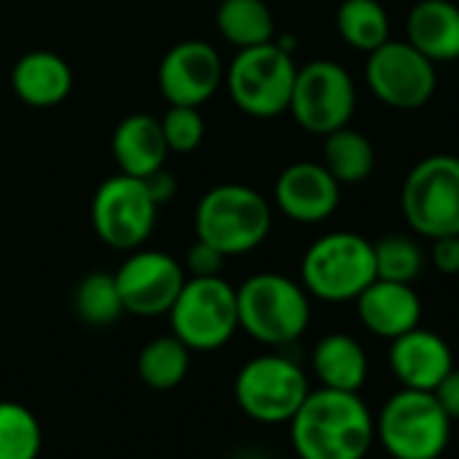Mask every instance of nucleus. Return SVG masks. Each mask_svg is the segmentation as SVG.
Wrapping results in <instances>:
<instances>
[{
  "label": "nucleus",
  "instance_id": "c756f323",
  "mask_svg": "<svg viewBox=\"0 0 459 459\" xmlns=\"http://www.w3.org/2000/svg\"><path fill=\"white\" fill-rule=\"evenodd\" d=\"M224 255L219 249H213L211 244L205 241H195L189 249H186V260H184V273L195 276V279H203V276H219L221 273V265H224Z\"/></svg>",
  "mask_w": 459,
  "mask_h": 459
},
{
  "label": "nucleus",
  "instance_id": "a878e982",
  "mask_svg": "<svg viewBox=\"0 0 459 459\" xmlns=\"http://www.w3.org/2000/svg\"><path fill=\"white\" fill-rule=\"evenodd\" d=\"M41 448L39 416L17 400H0V459H39Z\"/></svg>",
  "mask_w": 459,
  "mask_h": 459
},
{
  "label": "nucleus",
  "instance_id": "4be33fe9",
  "mask_svg": "<svg viewBox=\"0 0 459 459\" xmlns=\"http://www.w3.org/2000/svg\"><path fill=\"white\" fill-rule=\"evenodd\" d=\"M216 30L236 49L273 41V14L265 0H221L216 9Z\"/></svg>",
  "mask_w": 459,
  "mask_h": 459
},
{
  "label": "nucleus",
  "instance_id": "473e14b6",
  "mask_svg": "<svg viewBox=\"0 0 459 459\" xmlns=\"http://www.w3.org/2000/svg\"><path fill=\"white\" fill-rule=\"evenodd\" d=\"M146 181V186H149V192H152V197L157 200V205H162V203H168L173 195H176V189H178V184H176V178L165 170V168H160V170H154L152 176H146L143 178Z\"/></svg>",
  "mask_w": 459,
  "mask_h": 459
},
{
  "label": "nucleus",
  "instance_id": "6e6552de",
  "mask_svg": "<svg viewBox=\"0 0 459 459\" xmlns=\"http://www.w3.org/2000/svg\"><path fill=\"white\" fill-rule=\"evenodd\" d=\"M173 335L189 351H216L238 330L236 287L221 276H189L168 311Z\"/></svg>",
  "mask_w": 459,
  "mask_h": 459
},
{
  "label": "nucleus",
  "instance_id": "393cba45",
  "mask_svg": "<svg viewBox=\"0 0 459 459\" xmlns=\"http://www.w3.org/2000/svg\"><path fill=\"white\" fill-rule=\"evenodd\" d=\"M189 373V349L170 333L149 341L138 354V376L154 392L176 389Z\"/></svg>",
  "mask_w": 459,
  "mask_h": 459
},
{
  "label": "nucleus",
  "instance_id": "9b49d317",
  "mask_svg": "<svg viewBox=\"0 0 459 459\" xmlns=\"http://www.w3.org/2000/svg\"><path fill=\"white\" fill-rule=\"evenodd\" d=\"M357 106V90L349 71L333 60H314L298 68L290 95V114L314 135H330L349 125Z\"/></svg>",
  "mask_w": 459,
  "mask_h": 459
},
{
  "label": "nucleus",
  "instance_id": "aec40b11",
  "mask_svg": "<svg viewBox=\"0 0 459 459\" xmlns=\"http://www.w3.org/2000/svg\"><path fill=\"white\" fill-rule=\"evenodd\" d=\"M111 152L119 173L146 178L154 170L165 168V157L170 149L165 143L160 119L149 114H130L117 125L111 135Z\"/></svg>",
  "mask_w": 459,
  "mask_h": 459
},
{
  "label": "nucleus",
  "instance_id": "bb28decb",
  "mask_svg": "<svg viewBox=\"0 0 459 459\" xmlns=\"http://www.w3.org/2000/svg\"><path fill=\"white\" fill-rule=\"evenodd\" d=\"M74 308H76V316L90 327H108L119 322V316L125 314V306H122L114 273L95 271L84 276L74 292Z\"/></svg>",
  "mask_w": 459,
  "mask_h": 459
},
{
  "label": "nucleus",
  "instance_id": "dca6fc26",
  "mask_svg": "<svg viewBox=\"0 0 459 459\" xmlns=\"http://www.w3.org/2000/svg\"><path fill=\"white\" fill-rule=\"evenodd\" d=\"M389 368H392V376L400 381V386L432 392L454 368V354L446 338H440L432 330L413 327L392 338Z\"/></svg>",
  "mask_w": 459,
  "mask_h": 459
},
{
  "label": "nucleus",
  "instance_id": "20e7f679",
  "mask_svg": "<svg viewBox=\"0 0 459 459\" xmlns=\"http://www.w3.org/2000/svg\"><path fill=\"white\" fill-rule=\"evenodd\" d=\"M376 440L392 459H440L451 440V419L432 392L400 386L376 419Z\"/></svg>",
  "mask_w": 459,
  "mask_h": 459
},
{
  "label": "nucleus",
  "instance_id": "7ed1b4c3",
  "mask_svg": "<svg viewBox=\"0 0 459 459\" xmlns=\"http://www.w3.org/2000/svg\"><path fill=\"white\" fill-rule=\"evenodd\" d=\"M238 327L265 346L295 343L311 322V300L303 284L281 273H257L236 290Z\"/></svg>",
  "mask_w": 459,
  "mask_h": 459
},
{
  "label": "nucleus",
  "instance_id": "c85d7f7f",
  "mask_svg": "<svg viewBox=\"0 0 459 459\" xmlns=\"http://www.w3.org/2000/svg\"><path fill=\"white\" fill-rule=\"evenodd\" d=\"M165 143L170 152L189 154L203 143L205 135V122L195 106H170L168 114L160 119Z\"/></svg>",
  "mask_w": 459,
  "mask_h": 459
},
{
  "label": "nucleus",
  "instance_id": "0eeeda50",
  "mask_svg": "<svg viewBox=\"0 0 459 459\" xmlns=\"http://www.w3.org/2000/svg\"><path fill=\"white\" fill-rule=\"evenodd\" d=\"M400 208L421 238L459 236V157L429 154L416 162L405 176Z\"/></svg>",
  "mask_w": 459,
  "mask_h": 459
},
{
  "label": "nucleus",
  "instance_id": "b1692460",
  "mask_svg": "<svg viewBox=\"0 0 459 459\" xmlns=\"http://www.w3.org/2000/svg\"><path fill=\"white\" fill-rule=\"evenodd\" d=\"M335 28L351 49L365 55L389 41V17L378 0H343L335 12Z\"/></svg>",
  "mask_w": 459,
  "mask_h": 459
},
{
  "label": "nucleus",
  "instance_id": "a211bd4d",
  "mask_svg": "<svg viewBox=\"0 0 459 459\" xmlns=\"http://www.w3.org/2000/svg\"><path fill=\"white\" fill-rule=\"evenodd\" d=\"M12 90L33 108H52L71 95L74 71L60 55L36 49L22 55L12 68Z\"/></svg>",
  "mask_w": 459,
  "mask_h": 459
},
{
  "label": "nucleus",
  "instance_id": "7c9ffc66",
  "mask_svg": "<svg viewBox=\"0 0 459 459\" xmlns=\"http://www.w3.org/2000/svg\"><path fill=\"white\" fill-rule=\"evenodd\" d=\"M429 260L435 265L437 273L443 276H454L459 273V236H443L432 241V252Z\"/></svg>",
  "mask_w": 459,
  "mask_h": 459
},
{
  "label": "nucleus",
  "instance_id": "f257e3e1",
  "mask_svg": "<svg viewBox=\"0 0 459 459\" xmlns=\"http://www.w3.org/2000/svg\"><path fill=\"white\" fill-rule=\"evenodd\" d=\"M298 459H365L376 440V419L359 392L311 389L290 419Z\"/></svg>",
  "mask_w": 459,
  "mask_h": 459
},
{
  "label": "nucleus",
  "instance_id": "cd10ccee",
  "mask_svg": "<svg viewBox=\"0 0 459 459\" xmlns=\"http://www.w3.org/2000/svg\"><path fill=\"white\" fill-rule=\"evenodd\" d=\"M373 263L376 279L411 284L424 268V252L411 236L389 233L373 244Z\"/></svg>",
  "mask_w": 459,
  "mask_h": 459
},
{
  "label": "nucleus",
  "instance_id": "1a4fd4ad",
  "mask_svg": "<svg viewBox=\"0 0 459 459\" xmlns=\"http://www.w3.org/2000/svg\"><path fill=\"white\" fill-rule=\"evenodd\" d=\"M308 392L306 370L284 354H260L236 376V403L260 424H290Z\"/></svg>",
  "mask_w": 459,
  "mask_h": 459
},
{
  "label": "nucleus",
  "instance_id": "6ab92c4d",
  "mask_svg": "<svg viewBox=\"0 0 459 459\" xmlns=\"http://www.w3.org/2000/svg\"><path fill=\"white\" fill-rule=\"evenodd\" d=\"M408 44L432 63L459 60V6L451 0H419L405 22Z\"/></svg>",
  "mask_w": 459,
  "mask_h": 459
},
{
  "label": "nucleus",
  "instance_id": "2f4dec72",
  "mask_svg": "<svg viewBox=\"0 0 459 459\" xmlns=\"http://www.w3.org/2000/svg\"><path fill=\"white\" fill-rule=\"evenodd\" d=\"M432 394L451 421L459 419V368H451L446 373V378L432 389Z\"/></svg>",
  "mask_w": 459,
  "mask_h": 459
},
{
  "label": "nucleus",
  "instance_id": "423d86ee",
  "mask_svg": "<svg viewBox=\"0 0 459 459\" xmlns=\"http://www.w3.org/2000/svg\"><path fill=\"white\" fill-rule=\"evenodd\" d=\"M295 76L298 65L292 60V52H287L276 41L238 49L233 63L224 68L230 98L244 114L255 119H273L290 108Z\"/></svg>",
  "mask_w": 459,
  "mask_h": 459
},
{
  "label": "nucleus",
  "instance_id": "ddd939ff",
  "mask_svg": "<svg viewBox=\"0 0 459 459\" xmlns=\"http://www.w3.org/2000/svg\"><path fill=\"white\" fill-rule=\"evenodd\" d=\"M125 314L133 316H162L176 303L186 273L165 252L133 249V255L114 273Z\"/></svg>",
  "mask_w": 459,
  "mask_h": 459
},
{
  "label": "nucleus",
  "instance_id": "f3484780",
  "mask_svg": "<svg viewBox=\"0 0 459 459\" xmlns=\"http://www.w3.org/2000/svg\"><path fill=\"white\" fill-rule=\"evenodd\" d=\"M354 303L365 330L386 341L419 327L421 322V300L411 284L376 279L357 295Z\"/></svg>",
  "mask_w": 459,
  "mask_h": 459
},
{
  "label": "nucleus",
  "instance_id": "f8f14e48",
  "mask_svg": "<svg viewBox=\"0 0 459 459\" xmlns=\"http://www.w3.org/2000/svg\"><path fill=\"white\" fill-rule=\"evenodd\" d=\"M365 82L384 106L413 111L435 95L437 74L435 63L416 52L408 41L389 39L368 55Z\"/></svg>",
  "mask_w": 459,
  "mask_h": 459
},
{
  "label": "nucleus",
  "instance_id": "f03ea898",
  "mask_svg": "<svg viewBox=\"0 0 459 459\" xmlns=\"http://www.w3.org/2000/svg\"><path fill=\"white\" fill-rule=\"evenodd\" d=\"M273 224L268 200L247 184H219L195 208V233L200 241L236 257L257 249Z\"/></svg>",
  "mask_w": 459,
  "mask_h": 459
},
{
  "label": "nucleus",
  "instance_id": "39448f33",
  "mask_svg": "<svg viewBox=\"0 0 459 459\" xmlns=\"http://www.w3.org/2000/svg\"><path fill=\"white\" fill-rule=\"evenodd\" d=\"M376 281L373 244L349 230L327 233L308 247L300 265V284L325 303H349Z\"/></svg>",
  "mask_w": 459,
  "mask_h": 459
},
{
  "label": "nucleus",
  "instance_id": "4468645a",
  "mask_svg": "<svg viewBox=\"0 0 459 459\" xmlns=\"http://www.w3.org/2000/svg\"><path fill=\"white\" fill-rule=\"evenodd\" d=\"M221 82H224V63L216 47L197 39L170 47L157 71L160 92L170 106L200 108L208 98H213Z\"/></svg>",
  "mask_w": 459,
  "mask_h": 459
},
{
  "label": "nucleus",
  "instance_id": "9d476101",
  "mask_svg": "<svg viewBox=\"0 0 459 459\" xmlns=\"http://www.w3.org/2000/svg\"><path fill=\"white\" fill-rule=\"evenodd\" d=\"M157 200L143 178L111 176L92 197V227L98 238L119 252L141 249L157 224Z\"/></svg>",
  "mask_w": 459,
  "mask_h": 459
},
{
  "label": "nucleus",
  "instance_id": "412c9836",
  "mask_svg": "<svg viewBox=\"0 0 459 459\" xmlns=\"http://www.w3.org/2000/svg\"><path fill=\"white\" fill-rule=\"evenodd\" d=\"M311 368L322 386L341 392H359L368 381V354L362 343L346 333L325 335L311 354Z\"/></svg>",
  "mask_w": 459,
  "mask_h": 459
},
{
  "label": "nucleus",
  "instance_id": "2eb2a0df",
  "mask_svg": "<svg viewBox=\"0 0 459 459\" xmlns=\"http://www.w3.org/2000/svg\"><path fill=\"white\" fill-rule=\"evenodd\" d=\"M279 211L298 224H319L335 213L341 203V184L322 162H292L273 186Z\"/></svg>",
  "mask_w": 459,
  "mask_h": 459
},
{
  "label": "nucleus",
  "instance_id": "5701e85b",
  "mask_svg": "<svg viewBox=\"0 0 459 459\" xmlns=\"http://www.w3.org/2000/svg\"><path fill=\"white\" fill-rule=\"evenodd\" d=\"M330 176L338 184H359L370 178L376 168V149L373 143L349 125L325 135V162Z\"/></svg>",
  "mask_w": 459,
  "mask_h": 459
}]
</instances>
